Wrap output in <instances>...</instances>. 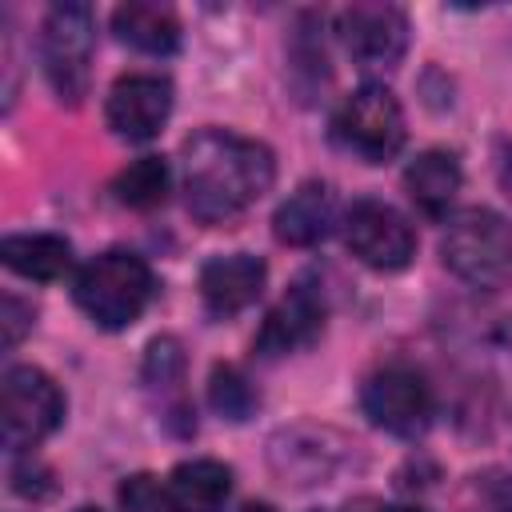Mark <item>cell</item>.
Instances as JSON below:
<instances>
[{
  "label": "cell",
  "instance_id": "obj_30",
  "mask_svg": "<svg viewBox=\"0 0 512 512\" xmlns=\"http://www.w3.org/2000/svg\"><path fill=\"white\" fill-rule=\"evenodd\" d=\"M312 512H324V508H312Z\"/></svg>",
  "mask_w": 512,
  "mask_h": 512
},
{
  "label": "cell",
  "instance_id": "obj_18",
  "mask_svg": "<svg viewBox=\"0 0 512 512\" xmlns=\"http://www.w3.org/2000/svg\"><path fill=\"white\" fill-rule=\"evenodd\" d=\"M0 260L24 280L52 284L72 268V244L52 232H20L0 240Z\"/></svg>",
  "mask_w": 512,
  "mask_h": 512
},
{
  "label": "cell",
  "instance_id": "obj_24",
  "mask_svg": "<svg viewBox=\"0 0 512 512\" xmlns=\"http://www.w3.org/2000/svg\"><path fill=\"white\" fill-rule=\"evenodd\" d=\"M52 472L44 468V464H36V460H16L12 464V488L20 492V496H48L52 492Z\"/></svg>",
  "mask_w": 512,
  "mask_h": 512
},
{
  "label": "cell",
  "instance_id": "obj_29",
  "mask_svg": "<svg viewBox=\"0 0 512 512\" xmlns=\"http://www.w3.org/2000/svg\"><path fill=\"white\" fill-rule=\"evenodd\" d=\"M76 512H100V508H76Z\"/></svg>",
  "mask_w": 512,
  "mask_h": 512
},
{
  "label": "cell",
  "instance_id": "obj_20",
  "mask_svg": "<svg viewBox=\"0 0 512 512\" xmlns=\"http://www.w3.org/2000/svg\"><path fill=\"white\" fill-rule=\"evenodd\" d=\"M168 184H172V172H168V160L164 156H140L132 160L128 168L116 172L112 180V196L124 204V208H156L168 200Z\"/></svg>",
  "mask_w": 512,
  "mask_h": 512
},
{
  "label": "cell",
  "instance_id": "obj_11",
  "mask_svg": "<svg viewBox=\"0 0 512 512\" xmlns=\"http://www.w3.org/2000/svg\"><path fill=\"white\" fill-rule=\"evenodd\" d=\"M324 316H328L324 292L316 280L304 276L268 308V316L252 340V352L260 360H280V356H292L300 348H312L324 332Z\"/></svg>",
  "mask_w": 512,
  "mask_h": 512
},
{
  "label": "cell",
  "instance_id": "obj_19",
  "mask_svg": "<svg viewBox=\"0 0 512 512\" xmlns=\"http://www.w3.org/2000/svg\"><path fill=\"white\" fill-rule=\"evenodd\" d=\"M144 388L152 396H160V408L168 412L164 420H184V428L192 432V412L184 404V352L172 336H156L144 352Z\"/></svg>",
  "mask_w": 512,
  "mask_h": 512
},
{
  "label": "cell",
  "instance_id": "obj_17",
  "mask_svg": "<svg viewBox=\"0 0 512 512\" xmlns=\"http://www.w3.org/2000/svg\"><path fill=\"white\" fill-rule=\"evenodd\" d=\"M112 32L120 44L144 52V56H172L180 48V20L168 4H120L112 12Z\"/></svg>",
  "mask_w": 512,
  "mask_h": 512
},
{
  "label": "cell",
  "instance_id": "obj_21",
  "mask_svg": "<svg viewBox=\"0 0 512 512\" xmlns=\"http://www.w3.org/2000/svg\"><path fill=\"white\" fill-rule=\"evenodd\" d=\"M208 404H212V412L220 420L244 424L248 416H256L260 392H256V384L236 364H216L212 376H208Z\"/></svg>",
  "mask_w": 512,
  "mask_h": 512
},
{
  "label": "cell",
  "instance_id": "obj_25",
  "mask_svg": "<svg viewBox=\"0 0 512 512\" xmlns=\"http://www.w3.org/2000/svg\"><path fill=\"white\" fill-rule=\"evenodd\" d=\"M496 180H500V192L512 200V140L496 148Z\"/></svg>",
  "mask_w": 512,
  "mask_h": 512
},
{
  "label": "cell",
  "instance_id": "obj_16",
  "mask_svg": "<svg viewBox=\"0 0 512 512\" xmlns=\"http://www.w3.org/2000/svg\"><path fill=\"white\" fill-rule=\"evenodd\" d=\"M168 504L172 512H220L232 496V468L208 456L184 460L168 472Z\"/></svg>",
  "mask_w": 512,
  "mask_h": 512
},
{
  "label": "cell",
  "instance_id": "obj_2",
  "mask_svg": "<svg viewBox=\"0 0 512 512\" xmlns=\"http://www.w3.org/2000/svg\"><path fill=\"white\" fill-rule=\"evenodd\" d=\"M72 296L80 304V312L104 328V332H120L128 324H136L144 316V308L156 296V276L148 268L144 256L128 252V248H108L100 256H92L72 284Z\"/></svg>",
  "mask_w": 512,
  "mask_h": 512
},
{
  "label": "cell",
  "instance_id": "obj_14",
  "mask_svg": "<svg viewBox=\"0 0 512 512\" xmlns=\"http://www.w3.org/2000/svg\"><path fill=\"white\" fill-rule=\"evenodd\" d=\"M336 200L324 180H304L296 192H288L272 216V232L288 248H312L332 232Z\"/></svg>",
  "mask_w": 512,
  "mask_h": 512
},
{
  "label": "cell",
  "instance_id": "obj_1",
  "mask_svg": "<svg viewBox=\"0 0 512 512\" xmlns=\"http://www.w3.org/2000/svg\"><path fill=\"white\" fill-rule=\"evenodd\" d=\"M276 180V156L268 144L228 132L200 128L180 144L184 204L200 224H228L252 208Z\"/></svg>",
  "mask_w": 512,
  "mask_h": 512
},
{
  "label": "cell",
  "instance_id": "obj_6",
  "mask_svg": "<svg viewBox=\"0 0 512 512\" xmlns=\"http://www.w3.org/2000/svg\"><path fill=\"white\" fill-rule=\"evenodd\" d=\"M332 136L360 160L384 164L404 148V136H408L404 108L392 96V88L368 80L352 96L340 100V108L332 116Z\"/></svg>",
  "mask_w": 512,
  "mask_h": 512
},
{
  "label": "cell",
  "instance_id": "obj_4",
  "mask_svg": "<svg viewBox=\"0 0 512 512\" xmlns=\"http://www.w3.org/2000/svg\"><path fill=\"white\" fill-rule=\"evenodd\" d=\"M96 16L88 4H52L40 24V68L60 104H80L92 80Z\"/></svg>",
  "mask_w": 512,
  "mask_h": 512
},
{
  "label": "cell",
  "instance_id": "obj_22",
  "mask_svg": "<svg viewBox=\"0 0 512 512\" xmlns=\"http://www.w3.org/2000/svg\"><path fill=\"white\" fill-rule=\"evenodd\" d=\"M120 504H124V512H172L168 484H160L148 472H136L120 484Z\"/></svg>",
  "mask_w": 512,
  "mask_h": 512
},
{
  "label": "cell",
  "instance_id": "obj_23",
  "mask_svg": "<svg viewBox=\"0 0 512 512\" xmlns=\"http://www.w3.org/2000/svg\"><path fill=\"white\" fill-rule=\"evenodd\" d=\"M32 304H24L20 296H12V292H4V300H0V328H4V348H16L20 344V336L32 328Z\"/></svg>",
  "mask_w": 512,
  "mask_h": 512
},
{
  "label": "cell",
  "instance_id": "obj_27",
  "mask_svg": "<svg viewBox=\"0 0 512 512\" xmlns=\"http://www.w3.org/2000/svg\"><path fill=\"white\" fill-rule=\"evenodd\" d=\"M236 512H276L272 504H264V500H248V504H240Z\"/></svg>",
  "mask_w": 512,
  "mask_h": 512
},
{
  "label": "cell",
  "instance_id": "obj_26",
  "mask_svg": "<svg viewBox=\"0 0 512 512\" xmlns=\"http://www.w3.org/2000/svg\"><path fill=\"white\" fill-rule=\"evenodd\" d=\"M488 508H492V512H512V484H508V480L492 484V492H488Z\"/></svg>",
  "mask_w": 512,
  "mask_h": 512
},
{
  "label": "cell",
  "instance_id": "obj_10",
  "mask_svg": "<svg viewBox=\"0 0 512 512\" xmlns=\"http://www.w3.org/2000/svg\"><path fill=\"white\" fill-rule=\"evenodd\" d=\"M336 32L364 72H388L408 52V16L396 4H352L336 16Z\"/></svg>",
  "mask_w": 512,
  "mask_h": 512
},
{
  "label": "cell",
  "instance_id": "obj_5",
  "mask_svg": "<svg viewBox=\"0 0 512 512\" xmlns=\"http://www.w3.org/2000/svg\"><path fill=\"white\" fill-rule=\"evenodd\" d=\"M64 420V392L36 364H12L0 380V440L8 452H28Z\"/></svg>",
  "mask_w": 512,
  "mask_h": 512
},
{
  "label": "cell",
  "instance_id": "obj_15",
  "mask_svg": "<svg viewBox=\"0 0 512 512\" xmlns=\"http://www.w3.org/2000/svg\"><path fill=\"white\" fill-rule=\"evenodd\" d=\"M460 180H464L460 160L452 152H444V148H428V152L412 156L408 168H404V192L428 220H444L448 216V208H452V200L460 192Z\"/></svg>",
  "mask_w": 512,
  "mask_h": 512
},
{
  "label": "cell",
  "instance_id": "obj_13",
  "mask_svg": "<svg viewBox=\"0 0 512 512\" xmlns=\"http://www.w3.org/2000/svg\"><path fill=\"white\" fill-rule=\"evenodd\" d=\"M264 280H268V264L252 252L212 256L200 268V300H204L208 316L228 320V316H236L260 300Z\"/></svg>",
  "mask_w": 512,
  "mask_h": 512
},
{
  "label": "cell",
  "instance_id": "obj_7",
  "mask_svg": "<svg viewBox=\"0 0 512 512\" xmlns=\"http://www.w3.org/2000/svg\"><path fill=\"white\" fill-rule=\"evenodd\" d=\"M348 436L328 424H288L268 436V468L280 476V484L312 488L328 484L340 464L348 460Z\"/></svg>",
  "mask_w": 512,
  "mask_h": 512
},
{
  "label": "cell",
  "instance_id": "obj_12",
  "mask_svg": "<svg viewBox=\"0 0 512 512\" xmlns=\"http://www.w3.org/2000/svg\"><path fill=\"white\" fill-rule=\"evenodd\" d=\"M172 104H176V92H172L168 76H160V72H128L108 88L104 120L120 140L144 144V140L160 136V128L172 116Z\"/></svg>",
  "mask_w": 512,
  "mask_h": 512
},
{
  "label": "cell",
  "instance_id": "obj_28",
  "mask_svg": "<svg viewBox=\"0 0 512 512\" xmlns=\"http://www.w3.org/2000/svg\"><path fill=\"white\" fill-rule=\"evenodd\" d=\"M384 512H428V508H416V504H392V508H384Z\"/></svg>",
  "mask_w": 512,
  "mask_h": 512
},
{
  "label": "cell",
  "instance_id": "obj_3",
  "mask_svg": "<svg viewBox=\"0 0 512 512\" xmlns=\"http://www.w3.org/2000/svg\"><path fill=\"white\" fill-rule=\"evenodd\" d=\"M440 260L472 288H492L512 272V224L492 208H460L444 220Z\"/></svg>",
  "mask_w": 512,
  "mask_h": 512
},
{
  "label": "cell",
  "instance_id": "obj_8",
  "mask_svg": "<svg viewBox=\"0 0 512 512\" xmlns=\"http://www.w3.org/2000/svg\"><path fill=\"white\" fill-rule=\"evenodd\" d=\"M344 244L368 268L400 272L416 256V228L400 208L376 196H364V200H352V208L344 212Z\"/></svg>",
  "mask_w": 512,
  "mask_h": 512
},
{
  "label": "cell",
  "instance_id": "obj_9",
  "mask_svg": "<svg viewBox=\"0 0 512 512\" xmlns=\"http://www.w3.org/2000/svg\"><path fill=\"white\" fill-rule=\"evenodd\" d=\"M360 408L364 416L392 432V436H420L428 424H432V412H436V400H432V388L428 380L408 368V364H388L380 372H372L360 388Z\"/></svg>",
  "mask_w": 512,
  "mask_h": 512
}]
</instances>
